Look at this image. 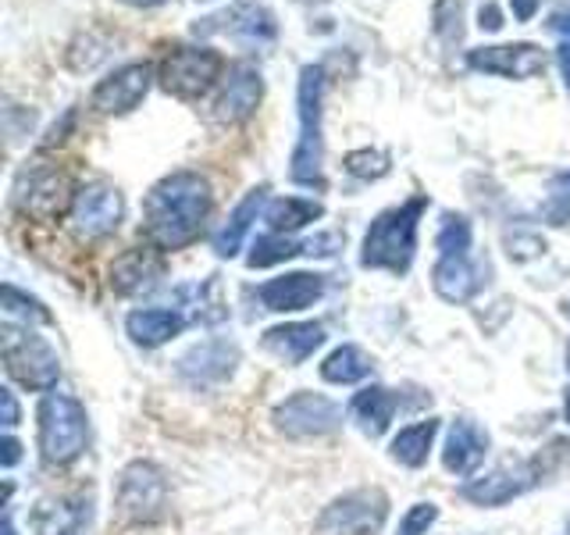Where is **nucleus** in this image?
<instances>
[{
  "mask_svg": "<svg viewBox=\"0 0 570 535\" xmlns=\"http://www.w3.org/2000/svg\"><path fill=\"white\" fill-rule=\"evenodd\" d=\"M214 193L200 172H171L147 193L142 232L157 250H186L200 240L210 218Z\"/></svg>",
  "mask_w": 570,
  "mask_h": 535,
  "instance_id": "nucleus-1",
  "label": "nucleus"
},
{
  "mask_svg": "<svg viewBox=\"0 0 570 535\" xmlns=\"http://www.w3.org/2000/svg\"><path fill=\"white\" fill-rule=\"evenodd\" d=\"M165 275V261H160L157 246H132L111 264V290L118 296H139L154 290Z\"/></svg>",
  "mask_w": 570,
  "mask_h": 535,
  "instance_id": "nucleus-19",
  "label": "nucleus"
},
{
  "mask_svg": "<svg viewBox=\"0 0 570 535\" xmlns=\"http://www.w3.org/2000/svg\"><path fill=\"white\" fill-rule=\"evenodd\" d=\"M125 218V201L118 186L94 178L76 189V201H71V228H76L79 240H104L121 225Z\"/></svg>",
  "mask_w": 570,
  "mask_h": 535,
  "instance_id": "nucleus-11",
  "label": "nucleus"
},
{
  "mask_svg": "<svg viewBox=\"0 0 570 535\" xmlns=\"http://www.w3.org/2000/svg\"><path fill=\"white\" fill-rule=\"evenodd\" d=\"M343 407L321 392H293L275 407V428L289 439H321L338 432Z\"/></svg>",
  "mask_w": 570,
  "mask_h": 535,
  "instance_id": "nucleus-10",
  "label": "nucleus"
},
{
  "mask_svg": "<svg viewBox=\"0 0 570 535\" xmlns=\"http://www.w3.org/2000/svg\"><path fill=\"white\" fill-rule=\"evenodd\" d=\"M178 374L196 386V389H207V386H222L228 382L232 374H236L239 368V347L232 343V339H222V335H214V339H204V343H196L189 347L183 357L175 361Z\"/></svg>",
  "mask_w": 570,
  "mask_h": 535,
  "instance_id": "nucleus-13",
  "label": "nucleus"
},
{
  "mask_svg": "<svg viewBox=\"0 0 570 535\" xmlns=\"http://www.w3.org/2000/svg\"><path fill=\"white\" fill-rule=\"evenodd\" d=\"M183 329H186V318L168 308H142L125 318V332H129V339L136 347H147V350L171 343Z\"/></svg>",
  "mask_w": 570,
  "mask_h": 535,
  "instance_id": "nucleus-24",
  "label": "nucleus"
},
{
  "mask_svg": "<svg viewBox=\"0 0 570 535\" xmlns=\"http://www.w3.org/2000/svg\"><path fill=\"white\" fill-rule=\"evenodd\" d=\"M150 82H154V71L147 61L121 65L107 79L97 82L94 97H89V107L100 115H129L142 104V97L150 94Z\"/></svg>",
  "mask_w": 570,
  "mask_h": 535,
  "instance_id": "nucleus-14",
  "label": "nucleus"
},
{
  "mask_svg": "<svg viewBox=\"0 0 570 535\" xmlns=\"http://www.w3.org/2000/svg\"><path fill=\"white\" fill-rule=\"evenodd\" d=\"M549 214L557 218V225H563V218L570 214V172H560L549 183Z\"/></svg>",
  "mask_w": 570,
  "mask_h": 535,
  "instance_id": "nucleus-35",
  "label": "nucleus"
},
{
  "mask_svg": "<svg viewBox=\"0 0 570 535\" xmlns=\"http://www.w3.org/2000/svg\"><path fill=\"white\" fill-rule=\"evenodd\" d=\"M489 454V432L471 418H456L445 432V446H442V464L445 471L456 478H468L481 468V460Z\"/></svg>",
  "mask_w": 570,
  "mask_h": 535,
  "instance_id": "nucleus-18",
  "label": "nucleus"
},
{
  "mask_svg": "<svg viewBox=\"0 0 570 535\" xmlns=\"http://www.w3.org/2000/svg\"><path fill=\"white\" fill-rule=\"evenodd\" d=\"M435 32L445 43H460L463 36V0H435Z\"/></svg>",
  "mask_w": 570,
  "mask_h": 535,
  "instance_id": "nucleus-32",
  "label": "nucleus"
},
{
  "mask_svg": "<svg viewBox=\"0 0 570 535\" xmlns=\"http://www.w3.org/2000/svg\"><path fill=\"white\" fill-rule=\"evenodd\" d=\"M121 4H129V8L147 11V8H160V4H165V0H121Z\"/></svg>",
  "mask_w": 570,
  "mask_h": 535,
  "instance_id": "nucleus-42",
  "label": "nucleus"
},
{
  "mask_svg": "<svg viewBox=\"0 0 570 535\" xmlns=\"http://www.w3.org/2000/svg\"><path fill=\"white\" fill-rule=\"evenodd\" d=\"M435 522H439V507L435 504H414L400 517L396 535H428V528H432Z\"/></svg>",
  "mask_w": 570,
  "mask_h": 535,
  "instance_id": "nucleus-34",
  "label": "nucleus"
},
{
  "mask_svg": "<svg viewBox=\"0 0 570 535\" xmlns=\"http://www.w3.org/2000/svg\"><path fill=\"white\" fill-rule=\"evenodd\" d=\"M371 371H374V361L353 343L335 347L325 361H321V379L332 386H356V382H364Z\"/></svg>",
  "mask_w": 570,
  "mask_h": 535,
  "instance_id": "nucleus-26",
  "label": "nucleus"
},
{
  "mask_svg": "<svg viewBox=\"0 0 570 535\" xmlns=\"http://www.w3.org/2000/svg\"><path fill=\"white\" fill-rule=\"evenodd\" d=\"M0 535H18L14 522H11V514H4V528H0Z\"/></svg>",
  "mask_w": 570,
  "mask_h": 535,
  "instance_id": "nucleus-43",
  "label": "nucleus"
},
{
  "mask_svg": "<svg viewBox=\"0 0 570 535\" xmlns=\"http://www.w3.org/2000/svg\"><path fill=\"white\" fill-rule=\"evenodd\" d=\"M222 76V54L210 47H175L160 61V86L178 100H200Z\"/></svg>",
  "mask_w": 570,
  "mask_h": 535,
  "instance_id": "nucleus-9",
  "label": "nucleus"
},
{
  "mask_svg": "<svg viewBox=\"0 0 570 535\" xmlns=\"http://www.w3.org/2000/svg\"><path fill=\"white\" fill-rule=\"evenodd\" d=\"M18 460H22V442L14 436H4L0 439V464H4V468H14Z\"/></svg>",
  "mask_w": 570,
  "mask_h": 535,
  "instance_id": "nucleus-36",
  "label": "nucleus"
},
{
  "mask_svg": "<svg viewBox=\"0 0 570 535\" xmlns=\"http://www.w3.org/2000/svg\"><path fill=\"white\" fill-rule=\"evenodd\" d=\"M321 296H325V275L317 272H285L278 279H267L257 290V300L275 314L307 311Z\"/></svg>",
  "mask_w": 570,
  "mask_h": 535,
  "instance_id": "nucleus-16",
  "label": "nucleus"
},
{
  "mask_svg": "<svg viewBox=\"0 0 570 535\" xmlns=\"http://www.w3.org/2000/svg\"><path fill=\"white\" fill-rule=\"evenodd\" d=\"M478 18H481L478 26H481V29H489V32H495L499 26H503V14H499V8H495V4H485V8L478 11Z\"/></svg>",
  "mask_w": 570,
  "mask_h": 535,
  "instance_id": "nucleus-39",
  "label": "nucleus"
},
{
  "mask_svg": "<svg viewBox=\"0 0 570 535\" xmlns=\"http://www.w3.org/2000/svg\"><path fill=\"white\" fill-rule=\"evenodd\" d=\"M71 201H76V189H71L68 175L47 160H32L14 178L11 204L32 222H53L65 207H71Z\"/></svg>",
  "mask_w": 570,
  "mask_h": 535,
  "instance_id": "nucleus-7",
  "label": "nucleus"
},
{
  "mask_svg": "<svg viewBox=\"0 0 570 535\" xmlns=\"http://www.w3.org/2000/svg\"><path fill=\"white\" fill-rule=\"evenodd\" d=\"M510 8L517 22H531L534 11H539V0H510Z\"/></svg>",
  "mask_w": 570,
  "mask_h": 535,
  "instance_id": "nucleus-38",
  "label": "nucleus"
},
{
  "mask_svg": "<svg viewBox=\"0 0 570 535\" xmlns=\"http://www.w3.org/2000/svg\"><path fill=\"white\" fill-rule=\"evenodd\" d=\"M325 325H317V321H285V325L267 329L261 343L282 364H303L307 357H314V350L325 347Z\"/></svg>",
  "mask_w": 570,
  "mask_h": 535,
  "instance_id": "nucleus-21",
  "label": "nucleus"
},
{
  "mask_svg": "<svg viewBox=\"0 0 570 535\" xmlns=\"http://www.w3.org/2000/svg\"><path fill=\"white\" fill-rule=\"evenodd\" d=\"M439 254L442 257H463L471 254V243H474V228L463 214H445L442 228H439Z\"/></svg>",
  "mask_w": 570,
  "mask_h": 535,
  "instance_id": "nucleus-30",
  "label": "nucleus"
},
{
  "mask_svg": "<svg viewBox=\"0 0 570 535\" xmlns=\"http://www.w3.org/2000/svg\"><path fill=\"white\" fill-rule=\"evenodd\" d=\"M236 36H246V40H275V14L267 8H257V4H243L232 11V26H228Z\"/></svg>",
  "mask_w": 570,
  "mask_h": 535,
  "instance_id": "nucleus-29",
  "label": "nucleus"
},
{
  "mask_svg": "<svg viewBox=\"0 0 570 535\" xmlns=\"http://www.w3.org/2000/svg\"><path fill=\"white\" fill-rule=\"evenodd\" d=\"M4 314L8 318H22L26 325H50V311L43 308L40 300L36 296H29V293H22L18 285H11V282H4Z\"/></svg>",
  "mask_w": 570,
  "mask_h": 535,
  "instance_id": "nucleus-31",
  "label": "nucleus"
},
{
  "mask_svg": "<svg viewBox=\"0 0 570 535\" xmlns=\"http://www.w3.org/2000/svg\"><path fill=\"white\" fill-rule=\"evenodd\" d=\"M264 97V79L254 65H232L222 97L214 100V118L225 125H239L257 111V104Z\"/></svg>",
  "mask_w": 570,
  "mask_h": 535,
  "instance_id": "nucleus-17",
  "label": "nucleus"
},
{
  "mask_svg": "<svg viewBox=\"0 0 570 535\" xmlns=\"http://www.w3.org/2000/svg\"><path fill=\"white\" fill-rule=\"evenodd\" d=\"M40 457L50 468H65V464L79 460L89 439V418L86 407L68 397V392H47L40 400Z\"/></svg>",
  "mask_w": 570,
  "mask_h": 535,
  "instance_id": "nucleus-4",
  "label": "nucleus"
},
{
  "mask_svg": "<svg viewBox=\"0 0 570 535\" xmlns=\"http://www.w3.org/2000/svg\"><path fill=\"white\" fill-rule=\"evenodd\" d=\"M557 65H560V71H563V82L570 86V40L560 43V50H557Z\"/></svg>",
  "mask_w": 570,
  "mask_h": 535,
  "instance_id": "nucleus-40",
  "label": "nucleus"
},
{
  "mask_svg": "<svg viewBox=\"0 0 570 535\" xmlns=\"http://www.w3.org/2000/svg\"><path fill=\"white\" fill-rule=\"evenodd\" d=\"M567 535H570V522H567Z\"/></svg>",
  "mask_w": 570,
  "mask_h": 535,
  "instance_id": "nucleus-46",
  "label": "nucleus"
},
{
  "mask_svg": "<svg viewBox=\"0 0 570 535\" xmlns=\"http://www.w3.org/2000/svg\"><path fill=\"white\" fill-rule=\"evenodd\" d=\"M0 407H4V418H0V421H4L8 428H14L22 415H18V400H14L11 389H0Z\"/></svg>",
  "mask_w": 570,
  "mask_h": 535,
  "instance_id": "nucleus-37",
  "label": "nucleus"
},
{
  "mask_svg": "<svg viewBox=\"0 0 570 535\" xmlns=\"http://www.w3.org/2000/svg\"><path fill=\"white\" fill-rule=\"evenodd\" d=\"M321 214H325V207H321L317 201H311V196H278V201L267 204L264 222L272 225V232H282V236H289V232L317 222Z\"/></svg>",
  "mask_w": 570,
  "mask_h": 535,
  "instance_id": "nucleus-27",
  "label": "nucleus"
},
{
  "mask_svg": "<svg viewBox=\"0 0 570 535\" xmlns=\"http://www.w3.org/2000/svg\"><path fill=\"white\" fill-rule=\"evenodd\" d=\"M296 254H307V243H296L289 236H282V232H267V236H257V243L249 246L246 264L249 268H272V264H282Z\"/></svg>",
  "mask_w": 570,
  "mask_h": 535,
  "instance_id": "nucleus-28",
  "label": "nucleus"
},
{
  "mask_svg": "<svg viewBox=\"0 0 570 535\" xmlns=\"http://www.w3.org/2000/svg\"><path fill=\"white\" fill-rule=\"evenodd\" d=\"M435 436H439V421L435 418L414 421V425H406V428H400L396 436H392L389 454L396 464H403V468H421V464H428V454H432Z\"/></svg>",
  "mask_w": 570,
  "mask_h": 535,
  "instance_id": "nucleus-25",
  "label": "nucleus"
},
{
  "mask_svg": "<svg viewBox=\"0 0 570 535\" xmlns=\"http://www.w3.org/2000/svg\"><path fill=\"white\" fill-rule=\"evenodd\" d=\"M296 104H299V139L293 147L289 175L293 183L325 189V129H321V115H325V68L321 65H303L299 68V86H296Z\"/></svg>",
  "mask_w": 570,
  "mask_h": 535,
  "instance_id": "nucleus-3",
  "label": "nucleus"
},
{
  "mask_svg": "<svg viewBox=\"0 0 570 535\" xmlns=\"http://www.w3.org/2000/svg\"><path fill=\"white\" fill-rule=\"evenodd\" d=\"M428 211V196H410L400 207H389L374 218L361 243V264L371 272L406 275L417 254V228Z\"/></svg>",
  "mask_w": 570,
  "mask_h": 535,
  "instance_id": "nucleus-2",
  "label": "nucleus"
},
{
  "mask_svg": "<svg viewBox=\"0 0 570 535\" xmlns=\"http://www.w3.org/2000/svg\"><path fill=\"white\" fill-rule=\"evenodd\" d=\"M468 65L499 79H534L546 71V54L534 43H495L471 50Z\"/></svg>",
  "mask_w": 570,
  "mask_h": 535,
  "instance_id": "nucleus-15",
  "label": "nucleus"
},
{
  "mask_svg": "<svg viewBox=\"0 0 570 535\" xmlns=\"http://www.w3.org/2000/svg\"><path fill=\"white\" fill-rule=\"evenodd\" d=\"M396 407H400V397L392 389H385V386H367V389H361L353 397L350 415H353L356 428H361L364 436L379 439V436L389 432L392 418H396Z\"/></svg>",
  "mask_w": 570,
  "mask_h": 535,
  "instance_id": "nucleus-23",
  "label": "nucleus"
},
{
  "mask_svg": "<svg viewBox=\"0 0 570 535\" xmlns=\"http://www.w3.org/2000/svg\"><path fill=\"white\" fill-rule=\"evenodd\" d=\"M267 204V186H257V189H249L243 201L232 207V214L225 218V225L214 232V254L218 257H236L246 236H249V228H254V222L261 218V211Z\"/></svg>",
  "mask_w": 570,
  "mask_h": 535,
  "instance_id": "nucleus-22",
  "label": "nucleus"
},
{
  "mask_svg": "<svg viewBox=\"0 0 570 535\" xmlns=\"http://www.w3.org/2000/svg\"><path fill=\"white\" fill-rule=\"evenodd\" d=\"M549 29H557V32H563V36H570V11H557L549 18Z\"/></svg>",
  "mask_w": 570,
  "mask_h": 535,
  "instance_id": "nucleus-41",
  "label": "nucleus"
},
{
  "mask_svg": "<svg viewBox=\"0 0 570 535\" xmlns=\"http://www.w3.org/2000/svg\"><path fill=\"white\" fill-rule=\"evenodd\" d=\"M0 353H4V371L18 386L32 392H50L61 379V361L43 335H36L32 325H8L0 329Z\"/></svg>",
  "mask_w": 570,
  "mask_h": 535,
  "instance_id": "nucleus-5",
  "label": "nucleus"
},
{
  "mask_svg": "<svg viewBox=\"0 0 570 535\" xmlns=\"http://www.w3.org/2000/svg\"><path fill=\"white\" fill-rule=\"evenodd\" d=\"M542 478L546 475H542L539 457L521 460V464H503V468H492L478 478H468L460 496L471 499V504H478V507H503V504H510V499L524 496L531 486H539Z\"/></svg>",
  "mask_w": 570,
  "mask_h": 535,
  "instance_id": "nucleus-12",
  "label": "nucleus"
},
{
  "mask_svg": "<svg viewBox=\"0 0 570 535\" xmlns=\"http://www.w3.org/2000/svg\"><path fill=\"white\" fill-rule=\"evenodd\" d=\"M346 172L356 178H382V175H389V154L371 150V147L353 150V154H346Z\"/></svg>",
  "mask_w": 570,
  "mask_h": 535,
  "instance_id": "nucleus-33",
  "label": "nucleus"
},
{
  "mask_svg": "<svg viewBox=\"0 0 570 535\" xmlns=\"http://www.w3.org/2000/svg\"><path fill=\"white\" fill-rule=\"evenodd\" d=\"M389 517V496L382 489H353L317 514V535H382Z\"/></svg>",
  "mask_w": 570,
  "mask_h": 535,
  "instance_id": "nucleus-8",
  "label": "nucleus"
},
{
  "mask_svg": "<svg viewBox=\"0 0 570 535\" xmlns=\"http://www.w3.org/2000/svg\"><path fill=\"white\" fill-rule=\"evenodd\" d=\"M563 415H567V421H570V389H567V400H563Z\"/></svg>",
  "mask_w": 570,
  "mask_h": 535,
  "instance_id": "nucleus-44",
  "label": "nucleus"
},
{
  "mask_svg": "<svg viewBox=\"0 0 570 535\" xmlns=\"http://www.w3.org/2000/svg\"><path fill=\"white\" fill-rule=\"evenodd\" d=\"M489 282V264L471 261V254L463 257H439L435 272H432V285L435 293L445 303H468L474 300Z\"/></svg>",
  "mask_w": 570,
  "mask_h": 535,
  "instance_id": "nucleus-20",
  "label": "nucleus"
},
{
  "mask_svg": "<svg viewBox=\"0 0 570 535\" xmlns=\"http://www.w3.org/2000/svg\"><path fill=\"white\" fill-rule=\"evenodd\" d=\"M115 514L121 525H154L168 514V478L150 460L125 464L118 475Z\"/></svg>",
  "mask_w": 570,
  "mask_h": 535,
  "instance_id": "nucleus-6",
  "label": "nucleus"
},
{
  "mask_svg": "<svg viewBox=\"0 0 570 535\" xmlns=\"http://www.w3.org/2000/svg\"><path fill=\"white\" fill-rule=\"evenodd\" d=\"M567 371H570V343H567Z\"/></svg>",
  "mask_w": 570,
  "mask_h": 535,
  "instance_id": "nucleus-45",
  "label": "nucleus"
}]
</instances>
